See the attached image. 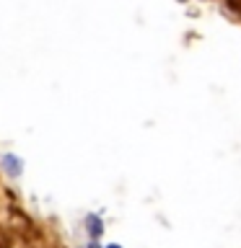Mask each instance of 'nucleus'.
I'll list each match as a JSON object with an SVG mask.
<instances>
[{"mask_svg":"<svg viewBox=\"0 0 241 248\" xmlns=\"http://www.w3.org/2000/svg\"><path fill=\"white\" fill-rule=\"evenodd\" d=\"M86 225H88L91 238H99V235H101V230H104V222H101V217H99V215H88V217H86Z\"/></svg>","mask_w":241,"mask_h":248,"instance_id":"obj_1","label":"nucleus"},{"mask_svg":"<svg viewBox=\"0 0 241 248\" xmlns=\"http://www.w3.org/2000/svg\"><path fill=\"white\" fill-rule=\"evenodd\" d=\"M3 163H5V170L11 176H21V160L13 158V155H3Z\"/></svg>","mask_w":241,"mask_h":248,"instance_id":"obj_2","label":"nucleus"},{"mask_svg":"<svg viewBox=\"0 0 241 248\" xmlns=\"http://www.w3.org/2000/svg\"><path fill=\"white\" fill-rule=\"evenodd\" d=\"M106 248H120V246H117V243H112V246H106Z\"/></svg>","mask_w":241,"mask_h":248,"instance_id":"obj_3","label":"nucleus"}]
</instances>
